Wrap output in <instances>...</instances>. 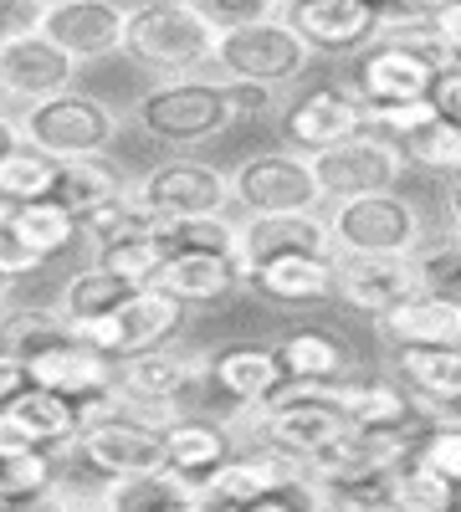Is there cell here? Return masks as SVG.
Here are the masks:
<instances>
[{
    "mask_svg": "<svg viewBox=\"0 0 461 512\" xmlns=\"http://www.w3.org/2000/svg\"><path fill=\"white\" fill-rule=\"evenodd\" d=\"M123 52L144 72L159 77H195L216 57V31L195 21L180 0H144L123 16Z\"/></svg>",
    "mask_w": 461,
    "mask_h": 512,
    "instance_id": "cell-1",
    "label": "cell"
},
{
    "mask_svg": "<svg viewBox=\"0 0 461 512\" xmlns=\"http://www.w3.org/2000/svg\"><path fill=\"white\" fill-rule=\"evenodd\" d=\"M246 420H251L257 446H267V451H277L287 461H298V466L313 451H323L349 425L344 410H339V390H333V384H282L267 405L246 410Z\"/></svg>",
    "mask_w": 461,
    "mask_h": 512,
    "instance_id": "cell-2",
    "label": "cell"
},
{
    "mask_svg": "<svg viewBox=\"0 0 461 512\" xmlns=\"http://www.w3.org/2000/svg\"><path fill=\"white\" fill-rule=\"evenodd\" d=\"M323 221H328L333 256H410L431 236L421 205L400 190L339 200L323 210Z\"/></svg>",
    "mask_w": 461,
    "mask_h": 512,
    "instance_id": "cell-3",
    "label": "cell"
},
{
    "mask_svg": "<svg viewBox=\"0 0 461 512\" xmlns=\"http://www.w3.org/2000/svg\"><path fill=\"white\" fill-rule=\"evenodd\" d=\"M134 123L159 144H205V139H221L236 118L226 103V82L195 72V77L154 82L134 103Z\"/></svg>",
    "mask_w": 461,
    "mask_h": 512,
    "instance_id": "cell-4",
    "label": "cell"
},
{
    "mask_svg": "<svg viewBox=\"0 0 461 512\" xmlns=\"http://www.w3.org/2000/svg\"><path fill=\"white\" fill-rule=\"evenodd\" d=\"M185 318H190V308L180 303V297H170L164 287H134L129 303H123L118 313L72 328V338L88 344L93 354H103L108 364H123V359H139L149 349L175 344Z\"/></svg>",
    "mask_w": 461,
    "mask_h": 512,
    "instance_id": "cell-5",
    "label": "cell"
},
{
    "mask_svg": "<svg viewBox=\"0 0 461 512\" xmlns=\"http://www.w3.org/2000/svg\"><path fill=\"white\" fill-rule=\"evenodd\" d=\"M159 431H164L159 420H144L108 395L93 410H82V431H77L72 451L88 461L93 472H103L108 482L134 477V472H159L164 466V436Z\"/></svg>",
    "mask_w": 461,
    "mask_h": 512,
    "instance_id": "cell-6",
    "label": "cell"
},
{
    "mask_svg": "<svg viewBox=\"0 0 461 512\" xmlns=\"http://www.w3.org/2000/svg\"><path fill=\"white\" fill-rule=\"evenodd\" d=\"M21 139L36 144L41 154H52V159H93V154H108V144L118 139V113L93 98V93H82V88H67L47 103H31L21 118Z\"/></svg>",
    "mask_w": 461,
    "mask_h": 512,
    "instance_id": "cell-7",
    "label": "cell"
},
{
    "mask_svg": "<svg viewBox=\"0 0 461 512\" xmlns=\"http://www.w3.org/2000/svg\"><path fill=\"white\" fill-rule=\"evenodd\" d=\"M231 205L241 216H318L328 210L313 159L292 149H262L231 169Z\"/></svg>",
    "mask_w": 461,
    "mask_h": 512,
    "instance_id": "cell-8",
    "label": "cell"
},
{
    "mask_svg": "<svg viewBox=\"0 0 461 512\" xmlns=\"http://www.w3.org/2000/svg\"><path fill=\"white\" fill-rule=\"evenodd\" d=\"M313 62L318 57L303 47L298 31H292L282 16L262 21V26H246V31L216 36V57H211V67L226 82H257V88H272V93L303 82Z\"/></svg>",
    "mask_w": 461,
    "mask_h": 512,
    "instance_id": "cell-9",
    "label": "cell"
},
{
    "mask_svg": "<svg viewBox=\"0 0 461 512\" xmlns=\"http://www.w3.org/2000/svg\"><path fill=\"white\" fill-rule=\"evenodd\" d=\"M129 200L154 226L190 216H231V175L205 159H164L144 180H134Z\"/></svg>",
    "mask_w": 461,
    "mask_h": 512,
    "instance_id": "cell-10",
    "label": "cell"
},
{
    "mask_svg": "<svg viewBox=\"0 0 461 512\" xmlns=\"http://www.w3.org/2000/svg\"><path fill=\"white\" fill-rule=\"evenodd\" d=\"M205 384V354L180 349H149L139 359L113 364V400L129 405L144 420H175L190 400V390Z\"/></svg>",
    "mask_w": 461,
    "mask_h": 512,
    "instance_id": "cell-11",
    "label": "cell"
},
{
    "mask_svg": "<svg viewBox=\"0 0 461 512\" xmlns=\"http://www.w3.org/2000/svg\"><path fill=\"white\" fill-rule=\"evenodd\" d=\"M364 128H369L364 123V103L354 98L349 82H318V88H303L298 98H287V108L277 113L282 149L303 154V159L364 134Z\"/></svg>",
    "mask_w": 461,
    "mask_h": 512,
    "instance_id": "cell-12",
    "label": "cell"
},
{
    "mask_svg": "<svg viewBox=\"0 0 461 512\" xmlns=\"http://www.w3.org/2000/svg\"><path fill=\"white\" fill-rule=\"evenodd\" d=\"M313 175H318L323 200L339 205V200H359V195L395 190L400 175H405V154H400L395 139L364 128V134H354V139H344V144L313 154Z\"/></svg>",
    "mask_w": 461,
    "mask_h": 512,
    "instance_id": "cell-13",
    "label": "cell"
},
{
    "mask_svg": "<svg viewBox=\"0 0 461 512\" xmlns=\"http://www.w3.org/2000/svg\"><path fill=\"white\" fill-rule=\"evenodd\" d=\"M282 21L313 57H359L385 31V16L369 11L364 0H287Z\"/></svg>",
    "mask_w": 461,
    "mask_h": 512,
    "instance_id": "cell-14",
    "label": "cell"
},
{
    "mask_svg": "<svg viewBox=\"0 0 461 512\" xmlns=\"http://www.w3.org/2000/svg\"><path fill=\"white\" fill-rule=\"evenodd\" d=\"M123 16L129 11L113 6V0H47L36 11V31L82 67L123 52Z\"/></svg>",
    "mask_w": 461,
    "mask_h": 512,
    "instance_id": "cell-15",
    "label": "cell"
},
{
    "mask_svg": "<svg viewBox=\"0 0 461 512\" xmlns=\"http://www.w3.org/2000/svg\"><path fill=\"white\" fill-rule=\"evenodd\" d=\"M436 62H426L421 52H410L405 41L380 36L369 52L354 57L349 72V88L364 108H385V103H415V98H431V82H436Z\"/></svg>",
    "mask_w": 461,
    "mask_h": 512,
    "instance_id": "cell-16",
    "label": "cell"
},
{
    "mask_svg": "<svg viewBox=\"0 0 461 512\" xmlns=\"http://www.w3.org/2000/svg\"><path fill=\"white\" fill-rule=\"evenodd\" d=\"M303 482V466L287 461L267 446H246V451H231L211 477L200 482V497H211L231 512H246L257 502H272V497H287L292 487Z\"/></svg>",
    "mask_w": 461,
    "mask_h": 512,
    "instance_id": "cell-17",
    "label": "cell"
},
{
    "mask_svg": "<svg viewBox=\"0 0 461 512\" xmlns=\"http://www.w3.org/2000/svg\"><path fill=\"white\" fill-rule=\"evenodd\" d=\"M67 88H77V62L62 57L36 26L0 41V98H16L31 108Z\"/></svg>",
    "mask_w": 461,
    "mask_h": 512,
    "instance_id": "cell-18",
    "label": "cell"
},
{
    "mask_svg": "<svg viewBox=\"0 0 461 512\" xmlns=\"http://www.w3.org/2000/svg\"><path fill=\"white\" fill-rule=\"evenodd\" d=\"M277 256H333L328 221L318 216H241L236 221V272L246 277L277 262Z\"/></svg>",
    "mask_w": 461,
    "mask_h": 512,
    "instance_id": "cell-19",
    "label": "cell"
},
{
    "mask_svg": "<svg viewBox=\"0 0 461 512\" xmlns=\"http://www.w3.org/2000/svg\"><path fill=\"white\" fill-rule=\"evenodd\" d=\"M421 292L410 256H339V277H333V297H344L354 313L385 318L405 297Z\"/></svg>",
    "mask_w": 461,
    "mask_h": 512,
    "instance_id": "cell-20",
    "label": "cell"
},
{
    "mask_svg": "<svg viewBox=\"0 0 461 512\" xmlns=\"http://www.w3.org/2000/svg\"><path fill=\"white\" fill-rule=\"evenodd\" d=\"M205 384L221 390L241 415L267 405L282 390V364L272 344H221L216 354H205Z\"/></svg>",
    "mask_w": 461,
    "mask_h": 512,
    "instance_id": "cell-21",
    "label": "cell"
},
{
    "mask_svg": "<svg viewBox=\"0 0 461 512\" xmlns=\"http://www.w3.org/2000/svg\"><path fill=\"white\" fill-rule=\"evenodd\" d=\"M390 369L426 420L461 415V349H390Z\"/></svg>",
    "mask_w": 461,
    "mask_h": 512,
    "instance_id": "cell-22",
    "label": "cell"
},
{
    "mask_svg": "<svg viewBox=\"0 0 461 512\" xmlns=\"http://www.w3.org/2000/svg\"><path fill=\"white\" fill-rule=\"evenodd\" d=\"M26 384L72 400L77 415H82V410H93L98 400L113 395V364H108L103 354H93L88 344H77V338H72V344L31 359V364H26Z\"/></svg>",
    "mask_w": 461,
    "mask_h": 512,
    "instance_id": "cell-23",
    "label": "cell"
},
{
    "mask_svg": "<svg viewBox=\"0 0 461 512\" xmlns=\"http://www.w3.org/2000/svg\"><path fill=\"white\" fill-rule=\"evenodd\" d=\"M421 436L410 431H364V425H344L323 451L303 461V477H359V472H390L400 456Z\"/></svg>",
    "mask_w": 461,
    "mask_h": 512,
    "instance_id": "cell-24",
    "label": "cell"
},
{
    "mask_svg": "<svg viewBox=\"0 0 461 512\" xmlns=\"http://www.w3.org/2000/svg\"><path fill=\"white\" fill-rule=\"evenodd\" d=\"M374 323L390 349H461V303L426 287Z\"/></svg>",
    "mask_w": 461,
    "mask_h": 512,
    "instance_id": "cell-25",
    "label": "cell"
},
{
    "mask_svg": "<svg viewBox=\"0 0 461 512\" xmlns=\"http://www.w3.org/2000/svg\"><path fill=\"white\" fill-rule=\"evenodd\" d=\"M159 436H164V472H175L195 492L231 456V425H221L211 415H195V410H180L175 420H164Z\"/></svg>",
    "mask_w": 461,
    "mask_h": 512,
    "instance_id": "cell-26",
    "label": "cell"
},
{
    "mask_svg": "<svg viewBox=\"0 0 461 512\" xmlns=\"http://www.w3.org/2000/svg\"><path fill=\"white\" fill-rule=\"evenodd\" d=\"M339 390V410L349 425H364V431H410V436H421L426 431V415L421 405H415L395 379H344V384H333Z\"/></svg>",
    "mask_w": 461,
    "mask_h": 512,
    "instance_id": "cell-27",
    "label": "cell"
},
{
    "mask_svg": "<svg viewBox=\"0 0 461 512\" xmlns=\"http://www.w3.org/2000/svg\"><path fill=\"white\" fill-rule=\"evenodd\" d=\"M277 349V364H282V379L287 384H339V379H354V354L339 333L328 328H292Z\"/></svg>",
    "mask_w": 461,
    "mask_h": 512,
    "instance_id": "cell-28",
    "label": "cell"
},
{
    "mask_svg": "<svg viewBox=\"0 0 461 512\" xmlns=\"http://www.w3.org/2000/svg\"><path fill=\"white\" fill-rule=\"evenodd\" d=\"M333 277H339V256H277V262L251 272L246 287L262 292L267 303L298 308V303H323V297H333Z\"/></svg>",
    "mask_w": 461,
    "mask_h": 512,
    "instance_id": "cell-29",
    "label": "cell"
},
{
    "mask_svg": "<svg viewBox=\"0 0 461 512\" xmlns=\"http://www.w3.org/2000/svg\"><path fill=\"white\" fill-rule=\"evenodd\" d=\"M129 190H134V180L123 175L108 154H93V159H67L62 164V180H57V195L52 200L82 226V221H93L98 210L118 205Z\"/></svg>",
    "mask_w": 461,
    "mask_h": 512,
    "instance_id": "cell-30",
    "label": "cell"
},
{
    "mask_svg": "<svg viewBox=\"0 0 461 512\" xmlns=\"http://www.w3.org/2000/svg\"><path fill=\"white\" fill-rule=\"evenodd\" d=\"M6 415L31 436V446L47 451V456L72 451V446H77V431H82L77 405L62 400V395H52V390H36V384H26V390L6 405Z\"/></svg>",
    "mask_w": 461,
    "mask_h": 512,
    "instance_id": "cell-31",
    "label": "cell"
},
{
    "mask_svg": "<svg viewBox=\"0 0 461 512\" xmlns=\"http://www.w3.org/2000/svg\"><path fill=\"white\" fill-rule=\"evenodd\" d=\"M154 287H164L170 297H180L185 308H195V303H221L226 292H236L241 272L226 256H170Z\"/></svg>",
    "mask_w": 461,
    "mask_h": 512,
    "instance_id": "cell-32",
    "label": "cell"
},
{
    "mask_svg": "<svg viewBox=\"0 0 461 512\" xmlns=\"http://www.w3.org/2000/svg\"><path fill=\"white\" fill-rule=\"evenodd\" d=\"M0 226H6L36 262H52L57 251H67L77 241V221L67 216V210L57 200H36V205H11L0 210Z\"/></svg>",
    "mask_w": 461,
    "mask_h": 512,
    "instance_id": "cell-33",
    "label": "cell"
},
{
    "mask_svg": "<svg viewBox=\"0 0 461 512\" xmlns=\"http://www.w3.org/2000/svg\"><path fill=\"white\" fill-rule=\"evenodd\" d=\"M190 497H195V487L180 482L175 472H164V466H159V472L113 477V482L98 492L103 512H180Z\"/></svg>",
    "mask_w": 461,
    "mask_h": 512,
    "instance_id": "cell-34",
    "label": "cell"
},
{
    "mask_svg": "<svg viewBox=\"0 0 461 512\" xmlns=\"http://www.w3.org/2000/svg\"><path fill=\"white\" fill-rule=\"evenodd\" d=\"M62 180V159L41 154L36 144H16L6 159H0V210L11 205H36V200H52Z\"/></svg>",
    "mask_w": 461,
    "mask_h": 512,
    "instance_id": "cell-35",
    "label": "cell"
},
{
    "mask_svg": "<svg viewBox=\"0 0 461 512\" xmlns=\"http://www.w3.org/2000/svg\"><path fill=\"white\" fill-rule=\"evenodd\" d=\"M129 282H118L113 272H103V267H82V272H72L67 277V287H62V303H57V318L67 323V328H82V323H93V318H108V313H118L123 303H129Z\"/></svg>",
    "mask_w": 461,
    "mask_h": 512,
    "instance_id": "cell-36",
    "label": "cell"
},
{
    "mask_svg": "<svg viewBox=\"0 0 461 512\" xmlns=\"http://www.w3.org/2000/svg\"><path fill=\"white\" fill-rule=\"evenodd\" d=\"M390 512H461V492L410 451L390 466Z\"/></svg>",
    "mask_w": 461,
    "mask_h": 512,
    "instance_id": "cell-37",
    "label": "cell"
},
{
    "mask_svg": "<svg viewBox=\"0 0 461 512\" xmlns=\"http://www.w3.org/2000/svg\"><path fill=\"white\" fill-rule=\"evenodd\" d=\"M62 344H72V328L57 313H41V308L0 313V354H11L16 364H31V359L52 354Z\"/></svg>",
    "mask_w": 461,
    "mask_h": 512,
    "instance_id": "cell-38",
    "label": "cell"
},
{
    "mask_svg": "<svg viewBox=\"0 0 461 512\" xmlns=\"http://www.w3.org/2000/svg\"><path fill=\"white\" fill-rule=\"evenodd\" d=\"M159 236H164L170 256H226V262H236V221L231 216L170 221V226H159Z\"/></svg>",
    "mask_w": 461,
    "mask_h": 512,
    "instance_id": "cell-39",
    "label": "cell"
},
{
    "mask_svg": "<svg viewBox=\"0 0 461 512\" xmlns=\"http://www.w3.org/2000/svg\"><path fill=\"white\" fill-rule=\"evenodd\" d=\"M400 154L415 169H431V175H441V180H456L461 175V123H446V118L426 123L421 134H410L400 144Z\"/></svg>",
    "mask_w": 461,
    "mask_h": 512,
    "instance_id": "cell-40",
    "label": "cell"
},
{
    "mask_svg": "<svg viewBox=\"0 0 461 512\" xmlns=\"http://www.w3.org/2000/svg\"><path fill=\"white\" fill-rule=\"evenodd\" d=\"M415 262V277H421L426 292H441V297H456L461 303V241L446 231V236H426L421 246L410 251Z\"/></svg>",
    "mask_w": 461,
    "mask_h": 512,
    "instance_id": "cell-41",
    "label": "cell"
},
{
    "mask_svg": "<svg viewBox=\"0 0 461 512\" xmlns=\"http://www.w3.org/2000/svg\"><path fill=\"white\" fill-rule=\"evenodd\" d=\"M180 6L205 21L216 36L226 31H246V26H262V21H277L287 0H180Z\"/></svg>",
    "mask_w": 461,
    "mask_h": 512,
    "instance_id": "cell-42",
    "label": "cell"
},
{
    "mask_svg": "<svg viewBox=\"0 0 461 512\" xmlns=\"http://www.w3.org/2000/svg\"><path fill=\"white\" fill-rule=\"evenodd\" d=\"M410 451H415V461H426L436 477H446V482L461 492V415L431 420L426 431H421V441H415Z\"/></svg>",
    "mask_w": 461,
    "mask_h": 512,
    "instance_id": "cell-43",
    "label": "cell"
},
{
    "mask_svg": "<svg viewBox=\"0 0 461 512\" xmlns=\"http://www.w3.org/2000/svg\"><path fill=\"white\" fill-rule=\"evenodd\" d=\"M226 82V77H221ZM272 88H257V82H226V103H231V118H262L272 113Z\"/></svg>",
    "mask_w": 461,
    "mask_h": 512,
    "instance_id": "cell-44",
    "label": "cell"
},
{
    "mask_svg": "<svg viewBox=\"0 0 461 512\" xmlns=\"http://www.w3.org/2000/svg\"><path fill=\"white\" fill-rule=\"evenodd\" d=\"M431 108H436V118L461 123V62L446 67V72H436V82H431Z\"/></svg>",
    "mask_w": 461,
    "mask_h": 512,
    "instance_id": "cell-45",
    "label": "cell"
},
{
    "mask_svg": "<svg viewBox=\"0 0 461 512\" xmlns=\"http://www.w3.org/2000/svg\"><path fill=\"white\" fill-rule=\"evenodd\" d=\"M426 21H431L436 41L446 47V57H451V62H461V0H451V6H436V11H426Z\"/></svg>",
    "mask_w": 461,
    "mask_h": 512,
    "instance_id": "cell-46",
    "label": "cell"
},
{
    "mask_svg": "<svg viewBox=\"0 0 461 512\" xmlns=\"http://www.w3.org/2000/svg\"><path fill=\"white\" fill-rule=\"evenodd\" d=\"M41 262H36V256L6 231V226H0V272H6V277H26V272H36Z\"/></svg>",
    "mask_w": 461,
    "mask_h": 512,
    "instance_id": "cell-47",
    "label": "cell"
},
{
    "mask_svg": "<svg viewBox=\"0 0 461 512\" xmlns=\"http://www.w3.org/2000/svg\"><path fill=\"white\" fill-rule=\"evenodd\" d=\"M26 390V364H16L11 354H0V410Z\"/></svg>",
    "mask_w": 461,
    "mask_h": 512,
    "instance_id": "cell-48",
    "label": "cell"
},
{
    "mask_svg": "<svg viewBox=\"0 0 461 512\" xmlns=\"http://www.w3.org/2000/svg\"><path fill=\"white\" fill-rule=\"evenodd\" d=\"M369 11H380L385 21H405V16H426L421 6H415V0H364Z\"/></svg>",
    "mask_w": 461,
    "mask_h": 512,
    "instance_id": "cell-49",
    "label": "cell"
},
{
    "mask_svg": "<svg viewBox=\"0 0 461 512\" xmlns=\"http://www.w3.org/2000/svg\"><path fill=\"white\" fill-rule=\"evenodd\" d=\"M446 216H451V236L461 241V175L446 180Z\"/></svg>",
    "mask_w": 461,
    "mask_h": 512,
    "instance_id": "cell-50",
    "label": "cell"
},
{
    "mask_svg": "<svg viewBox=\"0 0 461 512\" xmlns=\"http://www.w3.org/2000/svg\"><path fill=\"white\" fill-rule=\"evenodd\" d=\"M16 144H21V128H16V118H6V113H0V159H6Z\"/></svg>",
    "mask_w": 461,
    "mask_h": 512,
    "instance_id": "cell-51",
    "label": "cell"
},
{
    "mask_svg": "<svg viewBox=\"0 0 461 512\" xmlns=\"http://www.w3.org/2000/svg\"><path fill=\"white\" fill-rule=\"evenodd\" d=\"M180 512H231V507H221V502H211V497H200V492H195Z\"/></svg>",
    "mask_w": 461,
    "mask_h": 512,
    "instance_id": "cell-52",
    "label": "cell"
},
{
    "mask_svg": "<svg viewBox=\"0 0 461 512\" xmlns=\"http://www.w3.org/2000/svg\"><path fill=\"white\" fill-rule=\"evenodd\" d=\"M52 512H103V502H57Z\"/></svg>",
    "mask_w": 461,
    "mask_h": 512,
    "instance_id": "cell-53",
    "label": "cell"
},
{
    "mask_svg": "<svg viewBox=\"0 0 461 512\" xmlns=\"http://www.w3.org/2000/svg\"><path fill=\"white\" fill-rule=\"evenodd\" d=\"M11 287H16V277H6V272H0V303L11 297Z\"/></svg>",
    "mask_w": 461,
    "mask_h": 512,
    "instance_id": "cell-54",
    "label": "cell"
},
{
    "mask_svg": "<svg viewBox=\"0 0 461 512\" xmlns=\"http://www.w3.org/2000/svg\"><path fill=\"white\" fill-rule=\"evenodd\" d=\"M415 6H421V11H436V6H451V0H415Z\"/></svg>",
    "mask_w": 461,
    "mask_h": 512,
    "instance_id": "cell-55",
    "label": "cell"
},
{
    "mask_svg": "<svg viewBox=\"0 0 461 512\" xmlns=\"http://www.w3.org/2000/svg\"><path fill=\"white\" fill-rule=\"evenodd\" d=\"M36 6H47V0H36Z\"/></svg>",
    "mask_w": 461,
    "mask_h": 512,
    "instance_id": "cell-56",
    "label": "cell"
},
{
    "mask_svg": "<svg viewBox=\"0 0 461 512\" xmlns=\"http://www.w3.org/2000/svg\"><path fill=\"white\" fill-rule=\"evenodd\" d=\"M0 41H6V36H0Z\"/></svg>",
    "mask_w": 461,
    "mask_h": 512,
    "instance_id": "cell-57",
    "label": "cell"
}]
</instances>
